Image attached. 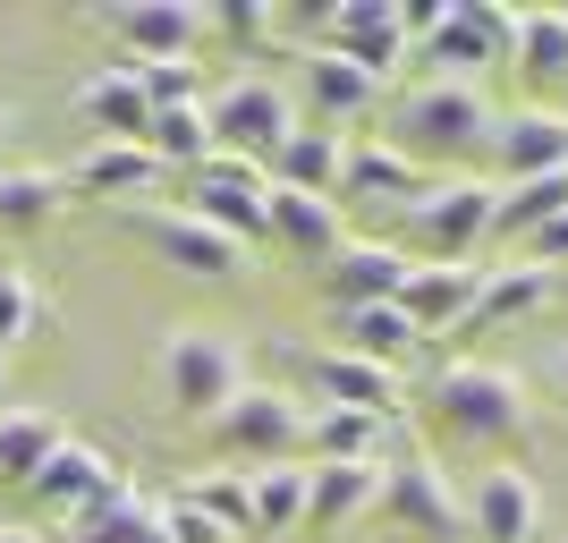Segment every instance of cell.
I'll return each instance as SVG.
<instances>
[{"label":"cell","mask_w":568,"mask_h":543,"mask_svg":"<svg viewBox=\"0 0 568 543\" xmlns=\"http://www.w3.org/2000/svg\"><path fill=\"white\" fill-rule=\"evenodd\" d=\"M263 195H272V179H263V162H246V153H204V162L187 170V213L213 221L237 247L263 238Z\"/></svg>","instance_id":"ba28073f"},{"label":"cell","mask_w":568,"mask_h":543,"mask_svg":"<svg viewBox=\"0 0 568 543\" xmlns=\"http://www.w3.org/2000/svg\"><path fill=\"white\" fill-rule=\"evenodd\" d=\"M526 263H544V272H560V263H568V213H551L544 230L526 238Z\"/></svg>","instance_id":"60d3db41"},{"label":"cell","mask_w":568,"mask_h":543,"mask_svg":"<svg viewBox=\"0 0 568 543\" xmlns=\"http://www.w3.org/2000/svg\"><path fill=\"white\" fill-rule=\"evenodd\" d=\"M475 298H484V263H407V281H399V314L425 340L475 323Z\"/></svg>","instance_id":"2e32d148"},{"label":"cell","mask_w":568,"mask_h":543,"mask_svg":"<svg viewBox=\"0 0 568 543\" xmlns=\"http://www.w3.org/2000/svg\"><path fill=\"white\" fill-rule=\"evenodd\" d=\"M297 94H306L314 119H356V111H374V77L356 69V60H339L332 43H306V69H297Z\"/></svg>","instance_id":"d4e9b609"},{"label":"cell","mask_w":568,"mask_h":543,"mask_svg":"<svg viewBox=\"0 0 568 543\" xmlns=\"http://www.w3.org/2000/svg\"><path fill=\"white\" fill-rule=\"evenodd\" d=\"M339 153H348L339 128H306V119H297L288 144L263 162V179H272V188H297V195H332L339 204Z\"/></svg>","instance_id":"cb8c5ba5"},{"label":"cell","mask_w":568,"mask_h":543,"mask_svg":"<svg viewBox=\"0 0 568 543\" xmlns=\"http://www.w3.org/2000/svg\"><path fill=\"white\" fill-rule=\"evenodd\" d=\"M390 416H356V408H314L306 416V450L314 459H382Z\"/></svg>","instance_id":"d6a6232c"},{"label":"cell","mask_w":568,"mask_h":543,"mask_svg":"<svg viewBox=\"0 0 568 543\" xmlns=\"http://www.w3.org/2000/svg\"><path fill=\"white\" fill-rule=\"evenodd\" d=\"M551 289H560V272H544V263H500V272H484V298H475V323H518V314L551 306Z\"/></svg>","instance_id":"f1b7e54d"},{"label":"cell","mask_w":568,"mask_h":543,"mask_svg":"<svg viewBox=\"0 0 568 543\" xmlns=\"http://www.w3.org/2000/svg\"><path fill=\"white\" fill-rule=\"evenodd\" d=\"M314 391H323V408H356V416H399L407 408V382L390 365H374V356H348V349H323Z\"/></svg>","instance_id":"d6986e66"},{"label":"cell","mask_w":568,"mask_h":543,"mask_svg":"<svg viewBox=\"0 0 568 543\" xmlns=\"http://www.w3.org/2000/svg\"><path fill=\"white\" fill-rule=\"evenodd\" d=\"M382 519H399L407 535H433V543H458L467 535V501H458V484L433 459H382V501H374Z\"/></svg>","instance_id":"9c48e42d"},{"label":"cell","mask_w":568,"mask_h":543,"mask_svg":"<svg viewBox=\"0 0 568 543\" xmlns=\"http://www.w3.org/2000/svg\"><path fill=\"white\" fill-rule=\"evenodd\" d=\"M493 153H500V188H518V179H560L568 170V111H509L493 119Z\"/></svg>","instance_id":"e0dca14e"},{"label":"cell","mask_w":568,"mask_h":543,"mask_svg":"<svg viewBox=\"0 0 568 543\" xmlns=\"http://www.w3.org/2000/svg\"><path fill=\"white\" fill-rule=\"evenodd\" d=\"M509 43H518V18H509V9H493V0H450V18L416 43V60H425V77L475 86L493 60H509Z\"/></svg>","instance_id":"52a82bcc"},{"label":"cell","mask_w":568,"mask_h":543,"mask_svg":"<svg viewBox=\"0 0 568 543\" xmlns=\"http://www.w3.org/2000/svg\"><path fill=\"white\" fill-rule=\"evenodd\" d=\"M51 323V306H43V289L26 281V272H0V356L18 349V340H34V331Z\"/></svg>","instance_id":"74e56055"},{"label":"cell","mask_w":568,"mask_h":543,"mask_svg":"<svg viewBox=\"0 0 568 543\" xmlns=\"http://www.w3.org/2000/svg\"><path fill=\"white\" fill-rule=\"evenodd\" d=\"M153 510H162V543H230V535H221V526L204 519V510H195L187 493H170V501H153Z\"/></svg>","instance_id":"ab89813d"},{"label":"cell","mask_w":568,"mask_h":543,"mask_svg":"<svg viewBox=\"0 0 568 543\" xmlns=\"http://www.w3.org/2000/svg\"><path fill=\"white\" fill-rule=\"evenodd\" d=\"M433 188L425 162H407L399 144H348L339 153V213H382V221H407V204Z\"/></svg>","instance_id":"8fae6325"},{"label":"cell","mask_w":568,"mask_h":543,"mask_svg":"<svg viewBox=\"0 0 568 543\" xmlns=\"http://www.w3.org/2000/svg\"><path fill=\"white\" fill-rule=\"evenodd\" d=\"M551 391H560V400H568V349L551 356Z\"/></svg>","instance_id":"b9f144b4"},{"label":"cell","mask_w":568,"mask_h":543,"mask_svg":"<svg viewBox=\"0 0 568 543\" xmlns=\"http://www.w3.org/2000/svg\"><path fill=\"white\" fill-rule=\"evenodd\" d=\"M339 349H348V356H374V365H390V374H399V356L425 349V331L399 314V298H382V306L339 314Z\"/></svg>","instance_id":"484cf974"},{"label":"cell","mask_w":568,"mask_h":543,"mask_svg":"<svg viewBox=\"0 0 568 543\" xmlns=\"http://www.w3.org/2000/svg\"><path fill=\"white\" fill-rule=\"evenodd\" d=\"M162 188V162L144 144H85L69 170V195H102V204H136Z\"/></svg>","instance_id":"7402d4cb"},{"label":"cell","mask_w":568,"mask_h":543,"mask_svg":"<svg viewBox=\"0 0 568 543\" xmlns=\"http://www.w3.org/2000/svg\"><path fill=\"white\" fill-rule=\"evenodd\" d=\"M0 144H9V111H0Z\"/></svg>","instance_id":"ee69618b"},{"label":"cell","mask_w":568,"mask_h":543,"mask_svg":"<svg viewBox=\"0 0 568 543\" xmlns=\"http://www.w3.org/2000/svg\"><path fill=\"white\" fill-rule=\"evenodd\" d=\"M213 442L230 467H272V459H297V442H306V408L288 400V391H272V382H246L230 408L213 416Z\"/></svg>","instance_id":"8992f818"},{"label":"cell","mask_w":568,"mask_h":543,"mask_svg":"<svg viewBox=\"0 0 568 543\" xmlns=\"http://www.w3.org/2000/svg\"><path fill=\"white\" fill-rule=\"evenodd\" d=\"M263 238H281L288 255H332L339 238H348V213H339L332 195H297V188H272L263 195Z\"/></svg>","instance_id":"44dd1931"},{"label":"cell","mask_w":568,"mask_h":543,"mask_svg":"<svg viewBox=\"0 0 568 543\" xmlns=\"http://www.w3.org/2000/svg\"><path fill=\"white\" fill-rule=\"evenodd\" d=\"M551 213H568V170H560V179H518V188H493V238H535Z\"/></svg>","instance_id":"1f68e13d"},{"label":"cell","mask_w":568,"mask_h":543,"mask_svg":"<svg viewBox=\"0 0 568 543\" xmlns=\"http://www.w3.org/2000/svg\"><path fill=\"white\" fill-rule=\"evenodd\" d=\"M509 60H518V77H535V86H560L568 77V9H526Z\"/></svg>","instance_id":"4dcf8cb0"},{"label":"cell","mask_w":568,"mask_h":543,"mask_svg":"<svg viewBox=\"0 0 568 543\" xmlns=\"http://www.w3.org/2000/svg\"><path fill=\"white\" fill-rule=\"evenodd\" d=\"M382 501V459H306V519L348 526Z\"/></svg>","instance_id":"ffe728a7"},{"label":"cell","mask_w":568,"mask_h":543,"mask_svg":"<svg viewBox=\"0 0 568 543\" xmlns=\"http://www.w3.org/2000/svg\"><path fill=\"white\" fill-rule=\"evenodd\" d=\"M179 493L195 501V510H204V519L221 526V535H255V501H246V467H204V475H187V484H179Z\"/></svg>","instance_id":"e575fe53"},{"label":"cell","mask_w":568,"mask_h":543,"mask_svg":"<svg viewBox=\"0 0 568 543\" xmlns=\"http://www.w3.org/2000/svg\"><path fill=\"white\" fill-rule=\"evenodd\" d=\"M246 501H255V535H288V526H306V467H297V459L246 467Z\"/></svg>","instance_id":"f546056e"},{"label":"cell","mask_w":568,"mask_h":543,"mask_svg":"<svg viewBox=\"0 0 568 543\" xmlns=\"http://www.w3.org/2000/svg\"><path fill=\"white\" fill-rule=\"evenodd\" d=\"M144 153L162 170H195L204 153H213V119H204V102H187V111H153L144 119Z\"/></svg>","instance_id":"836d02e7"},{"label":"cell","mask_w":568,"mask_h":543,"mask_svg":"<svg viewBox=\"0 0 568 543\" xmlns=\"http://www.w3.org/2000/svg\"><path fill=\"white\" fill-rule=\"evenodd\" d=\"M69 213V170H0V230H51Z\"/></svg>","instance_id":"83f0119b"},{"label":"cell","mask_w":568,"mask_h":543,"mask_svg":"<svg viewBox=\"0 0 568 543\" xmlns=\"http://www.w3.org/2000/svg\"><path fill=\"white\" fill-rule=\"evenodd\" d=\"M323 272V298H332V314H356V306H382V298H399L407 281V247L399 238H339L332 255L314 263Z\"/></svg>","instance_id":"5bb4252c"},{"label":"cell","mask_w":568,"mask_h":543,"mask_svg":"<svg viewBox=\"0 0 568 543\" xmlns=\"http://www.w3.org/2000/svg\"><path fill=\"white\" fill-rule=\"evenodd\" d=\"M69 543H162V510L153 501H111V510H94L85 526H69Z\"/></svg>","instance_id":"8d00e7d4"},{"label":"cell","mask_w":568,"mask_h":543,"mask_svg":"<svg viewBox=\"0 0 568 543\" xmlns=\"http://www.w3.org/2000/svg\"><path fill=\"white\" fill-rule=\"evenodd\" d=\"M425 400H433V425L458 433V442H526L535 433V400H526V382L509 374V365H484V356H450L442 374L425 382Z\"/></svg>","instance_id":"6da1fadb"},{"label":"cell","mask_w":568,"mask_h":543,"mask_svg":"<svg viewBox=\"0 0 568 543\" xmlns=\"http://www.w3.org/2000/svg\"><path fill=\"white\" fill-rule=\"evenodd\" d=\"M407 162H433V153H475V144H493V102L484 86H450V77H425V86H407L399 111H390V137Z\"/></svg>","instance_id":"7a4b0ae2"},{"label":"cell","mask_w":568,"mask_h":543,"mask_svg":"<svg viewBox=\"0 0 568 543\" xmlns=\"http://www.w3.org/2000/svg\"><path fill=\"white\" fill-rule=\"evenodd\" d=\"M204 119H213V153H246V162H272L297 128V94L281 77H221L204 94Z\"/></svg>","instance_id":"5b68a950"},{"label":"cell","mask_w":568,"mask_h":543,"mask_svg":"<svg viewBox=\"0 0 568 543\" xmlns=\"http://www.w3.org/2000/svg\"><path fill=\"white\" fill-rule=\"evenodd\" d=\"M458 501H467V535L475 543H535L544 535V484L526 467H484Z\"/></svg>","instance_id":"9a60e30c"},{"label":"cell","mask_w":568,"mask_h":543,"mask_svg":"<svg viewBox=\"0 0 568 543\" xmlns=\"http://www.w3.org/2000/svg\"><path fill=\"white\" fill-rule=\"evenodd\" d=\"M128 221H136V238L170 272H187V281H246V247L221 238L213 221H195L187 204H179V213H128Z\"/></svg>","instance_id":"7c38bea8"},{"label":"cell","mask_w":568,"mask_h":543,"mask_svg":"<svg viewBox=\"0 0 568 543\" xmlns=\"http://www.w3.org/2000/svg\"><path fill=\"white\" fill-rule=\"evenodd\" d=\"M111 34L128 43V60H195L204 9L195 0H128V9H111Z\"/></svg>","instance_id":"ac0fdd59"},{"label":"cell","mask_w":568,"mask_h":543,"mask_svg":"<svg viewBox=\"0 0 568 543\" xmlns=\"http://www.w3.org/2000/svg\"><path fill=\"white\" fill-rule=\"evenodd\" d=\"M323 34L314 43H332L339 60H356V69L374 77V86H390V69L407 60V34H399V0H323Z\"/></svg>","instance_id":"4fadbf2b"},{"label":"cell","mask_w":568,"mask_h":543,"mask_svg":"<svg viewBox=\"0 0 568 543\" xmlns=\"http://www.w3.org/2000/svg\"><path fill=\"white\" fill-rule=\"evenodd\" d=\"M204 26H221L230 43H272V34H281V9H272V0H230V9H204Z\"/></svg>","instance_id":"f35d334b"},{"label":"cell","mask_w":568,"mask_h":543,"mask_svg":"<svg viewBox=\"0 0 568 543\" xmlns=\"http://www.w3.org/2000/svg\"><path fill=\"white\" fill-rule=\"evenodd\" d=\"M0 543H43V535H34V526H0Z\"/></svg>","instance_id":"7bdbcfd3"},{"label":"cell","mask_w":568,"mask_h":543,"mask_svg":"<svg viewBox=\"0 0 568 543\" xmlns=\"http://www.w3.org/2000/svg\"><path fill=\"white\" fill-rule=\"evenodd\" d=\"M0 382H9V356H0Z\"/></svg>","instance_id":"f6af8a7d"},{"label":"cell","mask_w":568,"mask_h":543,"mask_svg":"<svg viewBox=\"0 0 568 543\" xmlns=\"http://www.w3.org/2000/svg\"><path fill=\"white\" fill-rule=\"evenodd\" d=\"M77 119H85V128H94L102 144H144V94H136V77H128V60H119V69H94V77H77Z\"/></svg>","instance_id":"603a6c76"},{"label":"cell","mask_w":568,"mask_h":543,"mask_svg":"<svg viewBox=\"0 0 568 543\" xmlns=\"http://www.w3.org/2000/svg\"><path fill=\"white\" fill-rule=\"evenodd\" d=\"M399 230L407 263H475V247L493 238V179H433Z\"/></svg>","instance_id":"3957f363"},{"label":"cell","mask_w":568,"mask_h":543,"mask_svg":"<svg viewBox=\"0 0 568 543\" xmlns=\"http://www.w3.org/2000/svg\"><path fill=\"white\" fill-rule=\"evenodd\" d=\"M26 493L43 501V510H60L69 526H85L94 510H111V501H136V484H128V475H119L94 442H77V433H69V442L34 467V484H26Z\"/></svg>","instance_id":"30bf717a"},{"label":"cell","mask_w":568,"mask_h":543,"mask_svg":"<svg viewBox=\"0 0 568 543\" xmlns=\"http://www.w3.org/2000/svg\"><path fill=\"white\" fill-rule=\"evenodd\" d=\"M162 391H170L179 416L213 425L221 408L246 391V349H237L230 331H170L162 340Z\"/></svg>","instance_id":"277c9868"},{"label":"cell","mask_w":568,"mask_h":543,"mask_svg":"<svg viewBox=\"0 0 568 543\" xmlns=\"http://www.w3.org/2000/svg\"><path fill=\"white\" fill-rule=\"evenodd\" d=\"M60 442H69V425L51 408H0V484H34V467Z\"/></svg>","instance_id":"4316f807"},{"label":"cell","mask_w":568,"mask_h":543,"mask_svg":"<svg viewBox=\"0 0 568 543\" xmlns=\"http://www.w3.org/2000/svg\"><path fill=\"white\" fill-rule=\"evenodd\" d=\"M128 77H136L144 111H187V102H204V94H213L195 60H128Z\"/></svg>","instance_id":"d590c367"}]
</instances>
